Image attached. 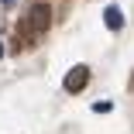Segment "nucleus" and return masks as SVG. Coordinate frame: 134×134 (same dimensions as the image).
Returning a JSON list of instances; mask_svg holds the SVG:
<instances>
[{"instance_id":"nucleus-1","label":"nucleus","mask_w":134,"mask_h":134,"mask_svg":"<svg viewBox=\"0 0 134 134\" xmlns=\"http://www.w3.org/2000/svg\"><path fill=\"white\" fill-rule=\"evenodd\" d=\"M48 14H52L48 7L35 4L28 14H24V21H21V35H24V38H38V35H45V31H48V21H52Z\"/></svg>"},{"instance_id":"nucleus-2","label":"nucleus","mask_w":134,"mask_h":134,"mask_svg":"<svg viewBox=\"0 0 134 134\" xmlns=\"http://www.w3.org/2000/svg\"><path fill=\"white\" fill-rule=\"evenodd\" d=\"M86 83H90V69H86V65H72V69L65 72V79H62V86H65L69 93H79Z\"/></svg>"},{"instance_id":"nucleus-3","label":"nucleus","mask_w":134,"mask_h":134,"mask_svg":"<svg viewBox=\"0 0 134 134\" xmlns=\"http://www.w3.org/2000/svg\"><path fill=\"white\" fill-rule=\"evenodd\" d=\"M103 24H107L110 31H120V28H124V10H120L117 4H110V7L103 10Z\"/></svg>"},{"instance_id":"nucleus-4","label":"nucleus","mask_w":134,"mask_h":134,"mask_svg":"<svg viewBox=\"0 0 134 134\" xmlns=\"http://www.w3.org/2000/svg\"><path fill=\"white\" fill-rule=\"evenodd\" d=\"M4 7H14V0H4Z\"/></svg>"},{"instance_id":"nucleus-5","label":"nucleus","mask_w":134,"mask_h":134,"mask_svg":"<svg viewBox=\"0 0 134 134\" xmlns=\"http://www.w3.org/2000/svg\"><path fill=\"white\" fill-rule=\"evenodd\" d=\"M0 55H4V45H0Z\"/></svg>"}]
</instances>
